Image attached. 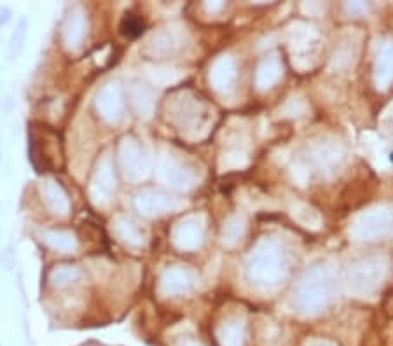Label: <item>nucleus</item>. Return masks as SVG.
Returning a JSON list of instances; mask_svg holds the SVG:
<instances>
[{"instance_id": "nucleus-1", "label": "nucleus", "mask_w": 393, "mask_h": 346, "mask_svg": "<svg viewBox=\"0 0 393 346\" xmlns=\"http://www.w3.org/2000/svg\"><path fill=\"white\" fill-rule=\"evenodd\" d=\"M121 30L124 35H130V37H136L144 32V23L140 21L136 16L133 14H128L126 18L122 19V25H121Z\"/></svg>"}, {"instance_id": "nucleus-2", "label": "nucleus", "mask_w": 393, "mask_h": 346, "mask_svg": "<svg viewBox=\"0 0 393 346\" xmlns=\"http://www.w3.org/2000/svg\"><path fill=\"white\" fill-rule=\"evenodd\" d=\"M392 161H393V154H392Z\"/></svg>"}]
</instances>
